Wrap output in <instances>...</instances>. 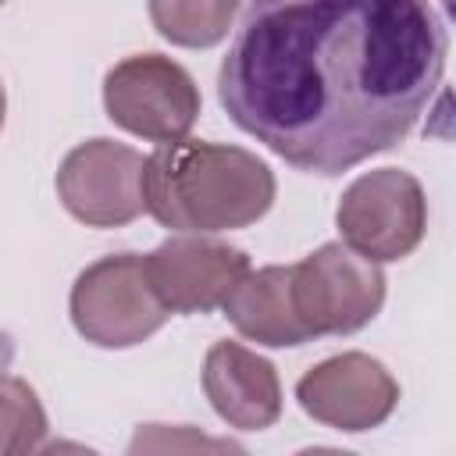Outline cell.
Masks as SVG:
<instances>
[{
    "mask_svg": "<svg viewBox=\"0 0 456 456\" xmlns=\"http://www.w3.org/2000/svg\"><path fill=\"white\" fill-rule=\"evenodd\" d=\"M445 57L428 0H246L217 100L274 157L335 178L413 132Z\"/></svg>",
    "mask_w": 456,
    "mask_h": 456,
    "instance_id": "cell-1",
    "label": "cell"
},
{
    "mask_svg": "<svg viewBox=\"0 0 456 456\" xmlns=\"http://www.w3.org/2000/svg\"><path fill=\"white\" fill-rule=\"evenodd\" d=\"M274 171L249 150L203 139L160 142L142 167L146 210L175 232H235L274 203Z\"/></svg>",
    "mask_w": 456,
    "mask_h": 456,
    "instance_id": "cell-2",
    "label": "cell"
},
{
    "mask_svg": "<svg viewBox=\"0 0 456 456\" xmlns=\"http://www.w3.org/2000/svg\"><path fill=\"white\" fill-rule=\"evenodd\" d=\"M68 310L75 331L100 349H132L171 317L139 253H110L89 264L71 285Z\"/></svg>",
    "mask_w": 456,
    "mask_h": 456,
    "instance_id": "cell-3",
    "label": "cell"
},
{
    "mask_svg": "<svg viewBox=\"0 0 456 456\" xmlns=\"http://www.w3.org/2000/svg\"><path fill=\"white\" fill-rule=\"evenodd\" d=\"M338 235L374 264L410 256L428 232L424 185L403 167H378L353 178L335 210Z\"/></svg>",
    "mask_w": 456,
    "mask_h": 456,
    "instance_id": "cell-4",
    "label": "cell"
},
{
    "mask_svg": "<svg viewBox=\"0 0 456 456\" xmlns=\"http://www.w3.org/2000/svg\"><path fill=\"white\" fill-rule=\"evenodd\" d=\"M200 86L164 53H132L103 75L107 118L150 142L185 139L200 118Z\"/></svg>",
    "mask_w": 456,
    "mask_h": 456,
    "instance_id": "cell-5",
    "label": "cell"
},
{
    "mask_svg": "<svg viewBox=\"0 0 456 456\" xmlns=\"http://www.w3.org/2000/svg\"><path fill=\"white\" fill-rule=\"evenodd\" d=\"M292 299L314 338L353 335L378 317L385 303V271L346 242H324L292 264Z\"/></svg>",
    "mask_w": 456,
    "mask_h": 456,
    "instance_id": "cell-6",
    "label": "cell"
},
{
    "mask_svg": "<svg viewBox=\"0 0 456 456\" xmlns=\"http://www.w3.org/2000/svg\"><path fill=\"white\" fill-rule=\"evenodd\" d=\"M146 157L114 139H86L57 167V200L86 228H121L146 210Z\"/></svg>",
    "mask_w": 456,
    "mask_h": 456,
    "instance_id": "cell-7",
    "label": "cell"
},
{
    "mask_svg": "<svg viewBox=\"0 0 456 456\" xmlns=\"http://www.w3.org/2000/svg\"><path fill=\"white\" fill-rule=\"evenodd\" d=\"M296 399L306 417L324 428L360 435L381 428L399 406V381L370 353H338L314 363L296 381Z\"/></svg>",
    "mask_w": 456,
    "mask_h": 456,
    "instance_id": "cell-8",
    "label": "cell"
},
{
    "mask_svg": "<svg viewBox=\"0 0 456 456\" xmlns=\"http://www.w3.org/2000/svg\"><path fill=\"white\" fill-rule=\"evenodd\" d=\"M146 274L171 314H210L249 274V256L214 235L178 232L146 256Z\"/></svg>",
    "mask_w": 456,
    "mask_h": 456,
    "instance_id": "cell-9",
    "label": "cell"
},
{
    "mask_svg": "<svg viewBox=\"0 0 456 456\" xmlns=\"http://www.w3.org/2000/svg\"><path fill=\"white\" fill-rule=\"evenodd\" d=\"M203 392L214 413L235 431H264L281 417V381L274 363L228 338L207 349Z\"/></svg>",
    "mask_w": 456,
    "mask_h": 456,
    "instance_id": "cell-10",
    "label": "cell"
},
{
    "mask_svg": "<svg viewBox=\"0 0 456 456\" xmlns=\"http://www.w3.org/2000/svg\"><path fill=\"white\" fill-rule=\"evenodd\" d=\"M224 317L235 324V331L256 346L285 349V346H303L310 342V328L296 314L292 299V264H271L249 274L228 292L221 303Z\"/></svg>",
    "mask_w": 456,
    "mask_h": 456,
    "instance_id": "cell-11",
    "label": "cell"
},
{
    "mask_svg": "<svg viewBox=\"0 0 456 456\" xmlns=\"http://www.w3.org/2000/svg\"><path fill=\"white\" fill-rule=\"evenodd\" d=\"M146 7L153 28L171 46L210 50L228 36L239 0H146Z\"/></svg>",
    "mask_w": 456,
    "mask_h": 456,
    "instance_id": "cell-12",
    "label": "cell"
},
{
    "mask_svg": "<svg viewBox=\"0 0 456 456\" xmlns=\"http://www.w3.org/2000/svg\"><path fill=\"white\" fill-rule=\"evenodd\" d=\"M46 410L36 395V388L11 374L0 370V456H28L46 445Z\"/></svg>",
    "mask_w": 456,
    "mask_h": 456,
    "instance_id": "cell-13",
    "label": "cell"
},
{
    "mask_svg": "<svg viewBox=\"0 0 456 456\" xmlns=\"http://www.w3.org/2000/svg\"><path fill=\"white\" fill-rule=\"evenodd\" d=\"M4 118H7V89L0 82V128H4Z\"/></svg>",
    "mask_w": 456,
    "mask_h": 456,
    "instance_id": "cell-14",
    "label": "cell"
},
{
    "mask_svg": "<svg viewBox=\"0 0 456 456\" xmlns=\"http://www.w3.org/2000/svg\"><path fill=\"white\" fill-rule=\"evenodd\" d=\"M0 7H4V0H0Z\"/></svg>",
    "mask_w": 456,
    "mask_h": 456,
    "instance_id": "cell-15",
    "label": "cell"
}]
</instances>
